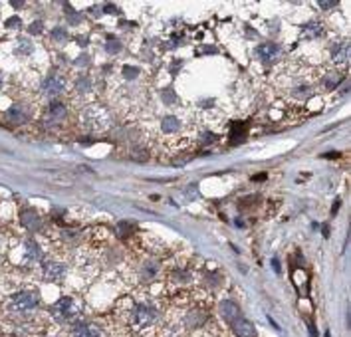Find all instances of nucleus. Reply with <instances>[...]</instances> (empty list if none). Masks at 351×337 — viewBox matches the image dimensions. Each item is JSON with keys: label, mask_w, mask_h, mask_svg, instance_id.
<instances>
[{"label": "nucleus", "mask_w": 351, "mask_h": 337, "mask_svg": "<svg viewBox=\"0 0 351 337\" xmlns=\"http://www.w3.org/2000/svg\"><path fill=\"white\" fill-rule=\"evenodd\" d=\"M36 308H38V294H36V292L26 290V292H20V294H16V296L12 298V310H14L16 313L28 315V313H32Z\"/></svg>", "instance_id": "nucleus-1"}, {"label": "nucleus", "mask_w": 351, "mask_h": 337, "mask_svg": "<svg viewBox=\"0 0 351 337\" xmlns=\"http://www.w3.org/2000/svg\"><path fill=\"white\" fill-rule=\"evenodd\" d=\"M256 56L262 60V64L270 66V64H274L276 58L280 56V48H278L276 44H270V42H268V44H262V46H258Z\"/></svg>", "instance_id": "nucleus-2"}, {"label": "nucleus", "mask_w": 351, "mask_h": 337, "mask_svg": "<svg viewBox=\"0 0 351 337\" xmlns=\"http://www.w3.org/2000/svg\"><path fill=\"white\" fill-rule=\"evenodd\" d=\"M230 325H232V329H234V333H236L238 337H256L254 325L250 323L246 317H242V315H238Z\"/></svg>", "instance_id": "nucleus-3"}, {"label": "nucleus", "mask_w": 351, "mask_h": 337, "mask_svg": "<svg viewBox=\"0 0 351 337\" xmlns=\"http://www.w3.org/2000/svg\"><path fill=\"white\" fill-rule=\"evenodd\" d=\"M66 87V79L62 76H52V78H48L42 85V91L46 95H60Z\"/></svg>", "instance_id": "nucleus-4"}, {"label": "nucleus", "mask_w": 351, "mask_h": 337, "mask_svg": "<svg viewBox=\"0 0 351 337\" xmlns=\"http://www.w3.org/2000/svg\"><path fill=\"white\" fill-rule=\"evenodd\" d=\"M64 274H66V266H62L58 262H48L44 266V278L50 280V282H56V280L64 278Z\"/></svg>", "instance_id": "nucleus-5"}, {"label": "nucleus", "mask_w": 351, "mask_h": 337, "mask_svg": "<svg viewBox=\"0 0 351 337\" xmlns=\"http://www.w3.org/2000/svg\"><path fill=\"white\" fill-rule=\"evenodd\" d=\"M155 317H157V311L151 306H139L137 311H135V321L141 323V325H147V323L155 321Z\"/></svg>", "instance_id": "nucleus-6"}, {"label": "nucleus", "mask_w": 351, "mask_h": 337, "mask_svg": "<svg viewBox=\"0 0 351 337\" xmlns=\"http://www.w3.org/2000/svg\"><path fill=\"white\" fill-rule=\"evenodd\" d=\"M20 222H22V226L28 228V230H38V228L42 226V220H40V216H38L36 210H24V212L20 214Z\"/></svg>", "instance_id": "nucleus-7"}, {"label": "nucleus", "mask_w": 351, "mask_h": 337, "mask_svg": "<svg viewBox=\"0 0 351 337\" xmlns=\"http://www.w3.org/2000/svg\"><path fill=\"white\" fill-rule=\"evenodd\" d=\"M64 117H66V107H64L62 104H52V105H50L48 115H46V123H48V125H56V123H60Z\"/></svg>", "instance_id": "nucleus-8"}, {"label": "nucleus", "mask_w": 351, "mask_h": 337, "mask_svg": "<svg viewBox=\"0 0 351 337\" xmlns=\"http://www.w3.org/2000/svg\"><path fill=\"white\" fill-rule=\"evenodd\" d=\"M220 315H222L228 323H232V321H234L238 315H242V313H240V308H238L234 302L226 300V302H222V304H220Z\"/></svg>", "instance_id": "nucleus-9"}, {"label": "nucleus", "mask_w": 351, "mask_h": 337, "mask_svg": "<svg viewBox=\"0 0 351 337\" xmlns=\"http://www.w3.org/2000/svg\"><path fill=\"white\" fill-rule=\"evenodd\" d=\"M72 337H99V331L89 323H80L72 329Z\"/></svg>", "instance_id": "nucleus-10"}, {"label": "nucleus", "mask_w": 351, "mask_h": 337, "mask_svg": "<svg viewBox=\"0 0 351 337\" xmlns=\"http://www.w3.org/2000/svg\"><path fill=\"white\" fill-rule=\"evenodd\" d=\"M24 250H26V258L30 262H38L42 258V248L38 246L36 240H26V242H24Z\"/></svg>", "instance_id": "nucleus-11"}, {"label": "nucleus", "mask_w": 351, "mask_h": 337, "mask_svg": "<svg viewBox=\"0 0 351 337\" xmlns=\"http://www.w3.org/2000/svg\"><path fill=\"white\" fill-rule=\"evenodd\" d=\"M331 58L335 64H345L349 60V44H339L333 48V52H331Z\"/></svg>", "instance_id": "nucleus-12"}, {"label": "nucleus", "mask_w": 351, "mask_h": 337, "mask_svg": "<svg viewBox=\"0 0 351 337\" xmlns=\"http://www.w3.org/2000/svg\"><path fill=\"white\" fill-rule=\"evenodd\" d=\"M322 32H324V28H322L320 22H308V24L302 26V36L304 38H318V36H322Z\"/></svg>", "instance_id": "nucleus-13"}, {"label": "nucleus", "mask_w": 351, "mask_h": 337, "mask_svg": "<svg viewBox=\"0 0 351 337\" xmlns=\"http://www.w3.org/2000/svg\"><path fill=\"white\" fill-rule=\"evenodd\" d=\"M56 311L60 313V315H64V317H70V315H74V302H72V298H64V300H60L58 302V306H56Z\"/></svg>", "instance_id": "nucleus-14"}, {"label": "nucleus", "mask_w": 351, "mask_h": 337, "mask_svg": "<svg viewBox=\"0 0 351 337\" xmlns=\"http://www.w3.org/2000/svg\"><path fill=\"white\" fill-rule=\"evenodd\" d=\"M179 127H181V121H179L175 115H167V117H163V121H161V129H163L165 133H175V131H179Z\"/></svg>", "instance_id": "nucleus-15"}, {"label": "nucleus", "mask_w": 351, "mask_h": 337, "mask_svg": "<svg viewBox=\"0 0 351 337\" xmlns=\"http://www.w3.org/2000/svg\"><path fill=\"white\" fill-rule=\"evenodd\" d=\"M157 270H159V266H157L155 262H149V264H145V266H143L141 274H143V278H145V280H151V278L157 274Z\"/></svg>", "instance_id": "nucleus-16"}, {"label": "nucleus", "mask_w": 351, "mask_h": 337, "mask_svg": "<svg viewBox=\"0 0 351 337\" xmlns=\"http://www.w3.org/2000/svg\"><path fill=\"white\" fill-rule=\"evenodd\" d=\"M106 50H108L109 54H117V52H121V42H119V40H115V38L108 40V44H106Z\"/></svg>", "instance_id": "nucleus-17"}, {"label": "nucleus", "mask_w": 351, "mask_h": 337, "mask_svg": "<svg viewBox=\"0 0 351 337\" xmlns=\"http://www.w3.org/2000/svg\"><path fill=\"white\" fill-rule=\"evenodd\" d=\"M16 50H18L20 54H30V52L34 50V46H32V42H28V40H20L18 46H16Z\"/></svg>", "instance_id": "nucleus-18"}, {"label": "nucleus", "mask_w": 351, "mask_h": 337, "mask_svg": "<svg viewBox=\"0 0 351 337\" xmlns=\"http://www.w3.org/2000/svg\"><path fill=\"white\" fill-rule=\"evenodd\" d=\"M337 83H339V76H337V74H329V76L325 78V85H327V87H335Z\"/></svg>", "instance_id": "nucleus-19"}, {"label": "nucleus", "mask_w": 351, "mask_h": 337, "mask_svg": "<svg viewBox=\"0 0 351 337\" xmlns=\"http://www.w3.org/2000/svg\"><path fill=\"white\" fill-rule=\"evenodd\" d=\"M66 12H68V18H70V22H72V24H78V22L81 20V16H80V14H76L70 6H66Z\"/></svg>", "instance_id": "nucleus-20"}, {"label": "nucleus", "mask_w": 351, "mask_h": 337, "mask_svg": "<svg viewBox=\"0 0 351 337\" xmlns=\"http://www.w3.org/2000/svg\"><path fill=\"white\" fill-rule=\"evenodd\" d=\"M320 8H324V10H329V8H333L337 2H335V0H320Z\"/></svg>", "instance_id": "nucleus-21"}, {"label": "nucleus", "mask_w": 351, "mask_h": 337, "mask_svg": "<svg viewBox=\"0 0 351 337\" xmlns=\"http://www.w3.org/2000/svg\"><path fill=\"white\" fill-rule=\"evenodd\" d=\"M137 74H139V72H137L135 68H125V70H123V76H125V78H129V79H133Z\"/></svg>", "instance_id": "nucleus-22"}, {"label": "nucleus", "mask_w": 351, "mask_h": 337, "mask_svg": "<svg viewBox=\"0 0 351 337\" xmlns=\"http://www.w3.org/2000/svg\"><path fill=\"white\" fill-rule=\"evenodd\" d=\"M54 38H56V40L66 38V30H62V28H54Z\"/></svg>", "instance_id": "nucleus-23"}, {"label": "nucleus", "mask_w": 351, "mask_h": 337, "mask_svg": "<svg viewBox=\"0 0 351 337\" xmlns=\"http://www.w3.org/2000/svg\"><path fill=\"white\" fill-rule=\"evenodd\" d=\"M163 95H165V98H167V100H165V102H167V104H173V102H175V100H177V98H175V95H173V93H171V91H163Z\"/></svg>", "instance_id": "nucleus-24"}, {"label": "nucleus", "mask_w": 351, "mask_h": 337, "mask_svg": "<svg viewBox=\"0 0 351 337\" xmlns=\"http://www.w3.org/2000/svg\"><path fill=\"white\" fill-rule=\"evenodd\" d=\"M203 141L213 143V141H216V137H215V135H211V133H205V135H203Z\"/></svg>", "instance_id": "nucleus-25"}, {"label": "nucleus", "mask_w": 351, "mask_h": 337, "mask_svg": "<svg viewBox=\"0 0 351 337\" xmlns=\"http://www.w3.org/2000/svg\"><path fill=\"white\" fill-rule=\"evenodd\" d=\"M308 327H310V335H312V337H318V333H316V325H314L312 321L308 323Z\"/></svg>", "instance_id": "nucleus-26"}, {"label": "nucleus", "mask_w": 351, "mask_h": 337, "mask_svg": "<svg viewBox=\"0 0 351 337\" xmlns=\"http://www.w3.org/2000/svg\"><path fill=\"white\" fill-rule=\"evenodd\" d=\"M8 26H16V28H18V26H20V20H18V18H12V22H8Z\"/></svg>", "instance_id": "nucleus-27"}, {"label": "nucleus", "mask_w": 351, "mask_h": 337, "mask_svg": "<svg viewBox=\"0 0 351 337\" xmlns=\"http://www.w3.org/2000/svg\"><path fill=\"white\" fill-rule=\"evenodd\" d=\"M0 85H2V76H0Z\"/></svg>", "instance_id": "nucleus-28"}, {"label": "nucleus", "mask_w": 351, "mask_h": 337, "mask_svg": "<svg viewBox=\"0 0 351 337\" xmlns=\"http://www.w3.org/2000/svg\"><path fill=\"white\" fill-rule=\"evenodd\" d=\"M325 337H331V335H329V333H325Z\"/></svg>", "instance_id": "nucleus-29"}]
</instances>
